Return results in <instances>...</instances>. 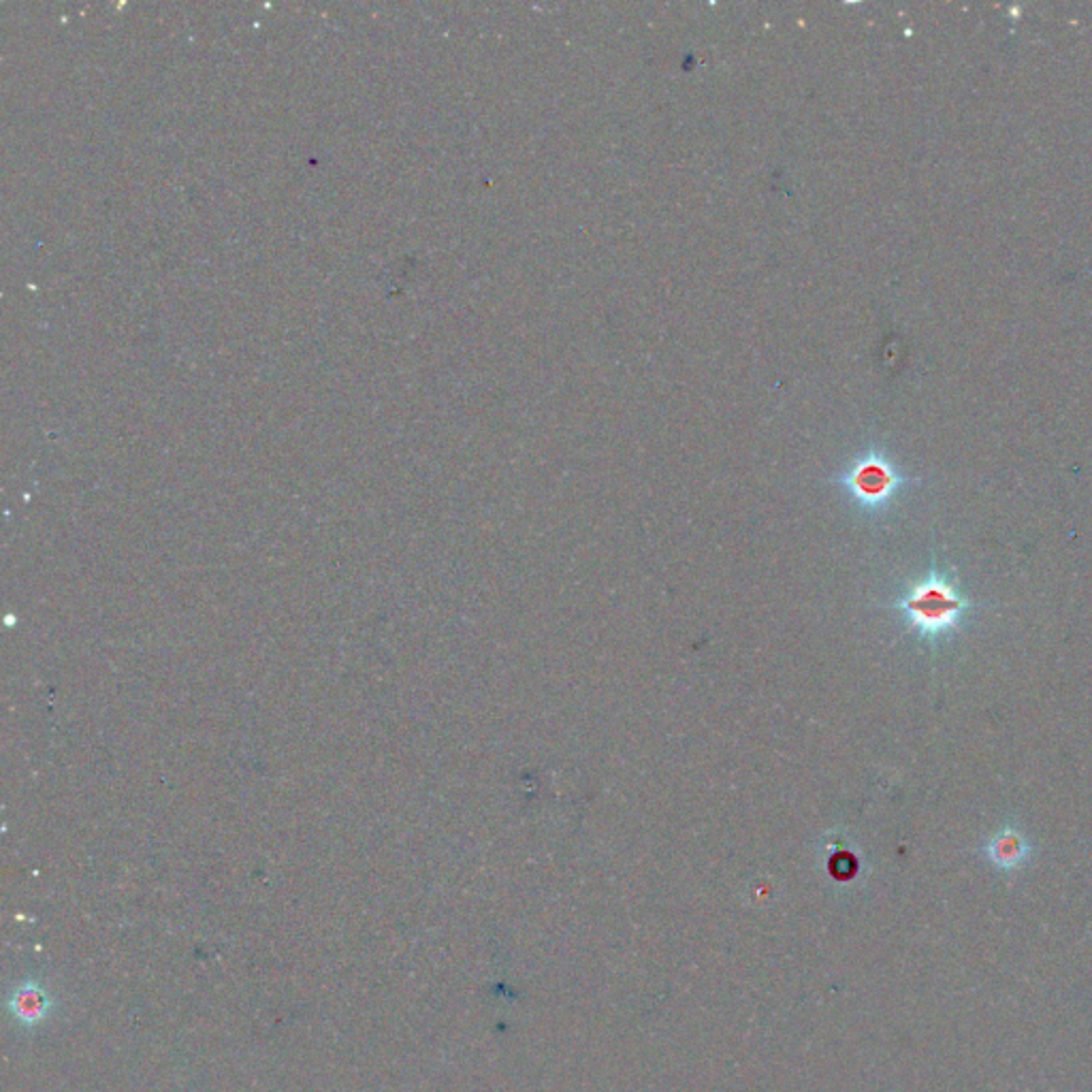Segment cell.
<instances>
[{
  "label": "cell",
  "instance_id": "obj_1",
  "mask_svg": "<svg viewBox=\"0 0 1092 1092\" xmlns=\"http://www.w3.org/2000/svg\"><path fill=\"white\" fill-rule=\"evenodd\" d=\"M885 608L898 610L911 632L930 647L954 637L975 608V604L959 589L954 574L944 572L932 561L926 576L913 580L892 604Z\"/></svg>",
  "mask_w": 1092,
  "mask_h": 1092
},
{
  "label": "cell",
  "instance_id": "obj_2",
  "mask_svg": "<svg viewBox=\"0 0 1092 1092\" xmlns=\"http://www.w3.org/2000/svg\"><path fill=\"white\" fill-rule=\"evenodd\" d=\"M835 483L845 489L860 511L866 515H879L909 483H913V479L905 477L888 454L871 448L860 454L841 477H837Z\"/></svg>",
  "mask_w": 1092,
  "mask_h": 1092
},
{
  "label": "cell",
  "instance_id": "obj_3",
  "mask_svg": "<svg viewBox=\"0 0 1092 1092\" xmlns=\"http://www.w3.org/2000/svg\"><path fill=\"white\" fill-rule=\"evenodd\" d=\"M984 856L1001 871H1018L1031 860L1033 847L1018 828H1001L984 845Z\"/></svg>",
  "mask_w": 1092,
  "mask_h": 1092
},
{
  "label": "cell",
  "instance_id": "obj_4",
  "mask_svg": "<svg viewBox=\"0 0 1092 1092\" xmlns=\"http://www.w3.org/2000/svg\"><path fill=\"white\" fill-rule=\"evenodd\" d=\"M10 1009L14 1012L16 1020H20L24 1024H37L50 1014V999L37 984L31 982L26 986H20L14 992V997L10 1001Z\"/></svg>",
  "mask_w": 1092,
  "mask_h": 1092
}]
</instances>
